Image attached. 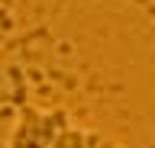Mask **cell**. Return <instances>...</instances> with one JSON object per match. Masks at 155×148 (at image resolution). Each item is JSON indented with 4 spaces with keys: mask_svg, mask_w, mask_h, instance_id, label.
<instances>
[{
    "mask_svg": "<svg viewBox=\"0 0 155 148\" xmlns=\"http://www.w3.org/2000/svg\"><path fill=\"white\" fill-rule=\"evenodd\" d=\"M65 126H71L65 109H39L32 103H23L10 129L7 148H52Z\"/></svg>",
    "mask_w": 155,
    "mask_h": 148,
    "instance_id": "obj_1",
    "label": "cell"
},
{
    "mask_svg": "<svg viewBox=\"0 0 155 148\" xmlns=\"http://www.w3.org/2000/svg\"><path fill=\"white\" fill-rule=\"evenodd\" d=\"M100 148H126V145H120V142H113V138H104V145Z\"/></svg>",
    "mask_w": 155,
    "mask_h": 148,
    "instance_id": "obj_3",
    "label": "cell"
},
{
    "mask_svg": "<svg viewBox=\"0 0 155 148\" xmlns=\"http://www.w3.org/2000/svg\"><path fill=\"white\" fill-rule=\"evenodd\" d=\"M100 145H104V135L100 132L84 129V126H65L52 148H100Z\"/></svg>",
    "mask_w": 155,
    "mask_h": 148,
    "instance_id": "obj_2",
    "label": "cell"
}]
</instances>
